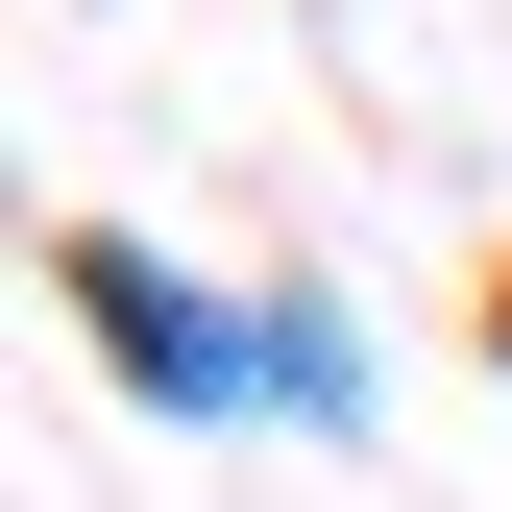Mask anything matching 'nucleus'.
I'll return each mask as SVG.
<instances>
[{
  "mask_svg": "<svg viewBox=\"0 0 512 512\" xmlns=\"http://www.w3.org/2000/svg\"><path fill=\"white\" fill-rule=\"evenodd\" d=\"M74 317H98V342H122V366H147V391H244V366H269V342H220V317H196V293H171V269H147V244H74Z\"/></svg>",
  "mask_w": 512,
  "mask_h": 512,
  "instance_id": "obj_1",
  "label": "nucleus"
}]
</instances>
